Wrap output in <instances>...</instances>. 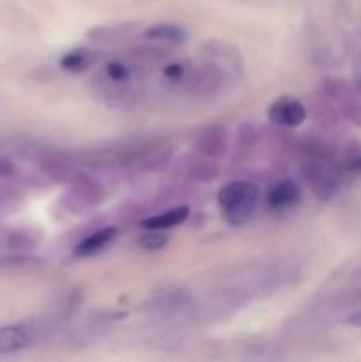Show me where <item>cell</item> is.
<instances>
[{
    "label": "cell",
    "instance_id": "obj_1",
    "mask_svg": "<svg viewBox=\"0 0 361 362\" xmlns=\"http://www.w3.org/2000/svg\"><path fill=\"white\" fill-rule=\"evenodd\" d=\"M260 189L257 184L248 180H232L227 182L218 193V204L222 216L230 226H243L253 216L257 209Z\"/></svg>",
    "mask_w": 361,
    "mask_h": 362
},
{
    "label": "cell",
    "instance_id": "obj_2",
    "mask_svg": "<svg viewBox=\"0 0 361 362\" xmlns=\"http://www.w3.org/2000/svg\"><path fill=\"white\" fill-rule=\"evenodd\" d=\"M39 339V329L32 324H16L0 327V356L28 349Z\"/></svg>",
    "mask_w": 361,
    "mask_h": 362
},
{
    "label": "cell",
    "instance_id": "obj_3",
    "mask_svg": "<svg viewBox=\"0 0 361 362\" xmlns=\"http://www.w3.org/2000/svg\"><path fill=\"white\" fill-rule=\"evenodd\" d=\"M269 119L280 126L297 127L306 120V108L297 99L283 98L273 103L271 108H269Z\"/></svg>",
    "mask_w": 361,
    "mask_h": 362
},
{
    "label": "cell",
    "instance_id": "obj_4",
    "mask_svg": "<svg viewBox=\"0 0 361 362\" xmlns=\"http://www.w3.org/2000/svg\"><path fill=\"white\" fill-rule=\"evenodd\" d=\"M301 198V189L294 180H282L275 184L265 194V205L271 211H282L296 205Z\"/></svg>",
    "mask_w": 361,
    "mask_h": 362
},
{
    "label": "cell",
    "instance_id": "obj_5",
    "mask_svg": "<svg viewBox=\"0 0 361 362\" xmlns=\"http://www.w3.org/2000/svg\"><path fill=\"white\" fill-rule=\"evenodd\" d=\"M117 235V228L115 226H105L101 230H96L94 233L85 237L76 247H74V255L78 258H88V257H94L98 255L99 251L105 250Z\"/></svg>",
    "mask_w": 361,
    "mask_h": 362
},
{
    "label": "cell",
    "instance_id": "obj_6",
    "mask_svg": "<svg viewBox=\"0 0 361 362\" xmlns=\"http://www.w3.org/2000/svg\"><path fill=\"white\" fill-rule=\"evenodd\" d=\"M188 216H190V207L188 205H180V207L172 209V211L163 212V214L145 218L140 223V226L144 230H170L183 225L188 219Z\"/></svg>",
    "mask_w": 361,
    "mask_h": 362
},
{
    "label": "cell",
    "instance_id": "obj_7",
    "mask_svg": "<svg viewBox=\"0 0 361 362\" xmlns=\"http://www.w3.org/2000/svg\"><path fill=\"white\" fill-rule=\"evenodd\" d=\"M96 62V53L88 48H74L64 53L60 59V67L67 73H81L87 71Z\"/></svg>",
    "mask_w": 361,
    "mask_h": 362
},
{
    "label": "cell",
    "instance_id": "obj_8",
    "mask_svg": "<svg viewBox=\"0 0 361 362\" xmlns=\"http://www.w3.org/2000/svg\"><path fill=\"white\" fill-rule=\"evenodd\" d=\"M145 37L154 39V41L172 42V45H180L186 41L188 34L183 27L176 23H156L145 28Z\"/></svg>",
    "mask_w": 361,
    "mask_h": 362
},
{
    "label": "cell",
    "instance_id": "obj_9",
    "mask_svg": "<svg viewBox=\"0 0 361 362\" xmlns=\"http://www.w3.org/2000/svg\"><path fill=\"white\" fill-rule=\"evenodd\" d=\"M223 141H225V131L222 129H207L198 140V147L204 154L214 156L223 151Z\"/></svg>",
    "mask_w": 361,
    "mask_h": 362
},
{
    "label": "cell",
    "instance_id": "obj_10",
    "mask_svg": "<svg viewBox=\"0 0 361 362\" xmlns=\"http://www.w3.org/2000/svg\"><path fill=\"white\" fill-rule=\"evenodd\" d=\"M138 247L145 251H159L168 244V235L163 230H145L137 240Z\"/></svg>",
    "mask_w": 361,
    "mask_h": 362
},
{
    "label": "cell",
    "instance_id": "obj_11",
    "mask_svg": "<svg viewBox=\"0 0 361 362\" xmlns=\"http://www.w3.org/2000/svg\"><path fill=\"white\" fill-rule=\"evenodd\" d=\"M105 76L113 85H124L131 80V69L124 62L112 60V62H108L105 66Z\"/></svg>",
    "mask_w": 361,
    "mask_h": 362
},
{
    "label": "cell",
    "instance_id": "obj_12",
    "mask_svg": "<svg viewBox=\"0 0 361 362\" xmlns=\"http://www.w3.org/2000/svg\"><path fill=\"white\" fill-rule=\"evenodd\" d=\"M219 175V165L216 161H204V163H198V165L193 166L191 170V180L195 182H211L214 180L216 177Z\"/></svg>",
    "mask_w": 361,
    "mask_h": 362
},
{
    "label": "cell",
    "instance_id": "obj_13",
    "mask_svg": "<svg viewBox=\"0 0 361 362\" xmlns=\"http://www.w3.org/2000/svg\"><path fill=\"white\" fill-rule=\"evenodd\" d=\"M190 66L186 62H172L166 64V67L163 69V74L168 81L172 83H180V81H186L190 76Z\"/></svg>",
    "mask_w": 361,
    "mask_h": 362
},
{
    "label": "cell",
    "instance_id": "obj_14",
    "mask_svg": "<svg viewBox=\"0 0 361 362\" xmlns=\"http://www.w3.org/2000/svg\"><path fill=\"white\" fill-rule=\"evenodd\" d=\"M9 250L14 251H27L32 250L35 246V239L28 232H16L9 237V243H7Z\"/></svg>",
    "mask_w": 361,
    "mask_h": 362
},
{
    "label": "cell",
    "instance_id": "obj_15",
    "mask_svg": "<svg viewBox=\"0 0 361 362\" xmlns=\"http://www.w3.org/2000/svg\"><path fill=\"white\" fill-rule=\"evenodd\" d=\"M14 172V165L7 159H0V177H9Z\"/></svg>",
    "mask_w": 361,
    "mask_h": 362
}]
</instances>
